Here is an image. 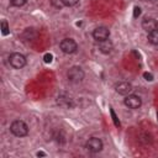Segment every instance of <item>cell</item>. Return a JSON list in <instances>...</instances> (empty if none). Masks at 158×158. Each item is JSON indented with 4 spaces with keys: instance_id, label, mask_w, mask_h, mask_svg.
<instances>
[{
    "instance_id": "obj_1",
    "label": "cell",
    "mask_w": 158,
    "mask_h": 158,
    "mask_svg": "<svg viewBox=\"0 0 158 158\" xmlns=\"http://www.w3.org/2000/svg\"><path fill=\"white\" fill-rule=\"evenodd\" d=\"M10 131L16 137H25L28 135V126L22 120H15L10 125Z\"/></svg>"
},
{
    "instance_id": "obj_2",
    "label": "cell",
    "mask_w": 158,
    "mask_h": 158,
    "mask_svg": "<svg viewBox=\"0 0 158 158\" xmlns=\"http://www.w3.org/2000/svg\"><path fill=\"white\" fill-rule=\"evenodd\" d=\"M67 78L69 81L72 83H80L83 79H84V70L80 68V67H72L68 69L67 72Z\"/></svg>"
},
{
    "instance_id": "obj_3",
    "label": "cell",
    "mask_w": 158,
    "mask_h": 158,
    "mask_svg": "<svg viewBox=\"0 0 158 158\" xmlns=\"http://www.w3.org/2000/svg\"><path fill=\"white\" fill-rule=\"evenodd\" d=\"M9 63H10V65L12 68L21 69L26 64V57L23 54H21V53H17V52L11 53L10 57H9Z\"/></svg>"
},
{
    "instance_id": "obj_4",
    "label": "cell",
    "mask_w": 158,
    "mask_h": 158,
    "mask_svg": "<svg viewBox=\"0 0 158 158\" xmlns=\"http://www.w3.org/2000/svg\"><path fill=\"white\" fill-rule=\"evenodd\" d=\"M59 47H60L62 52L65 53V54H72V53L77 52V49H78L77 42L74 40H72V38H64V40H62L60 43H59Z\"/></svg>"
},
{
    "instance_id": "obj_5",
    "label": "cell",
    "mask_w": 158,
    "mask_h": 158,
    "mask_svg": "<svg viewBox=\"0 0 158 158\" xmlns=\"http://www.w3.org/2000/svg\"><path fill=\"white\" fill-rule=\"evenodd\" d=\"M85 148L93 153H98L102 149V141L98 137H91L86 141L85 143Z\"/></svg>"
},
{
    "instance_id": "obj_6",
    "label": "cell",
    "mask_w": 158,
    "mask_h": 158,
    "mask_svg": "<svg viewBox=\"0 0 158 158\" xmlns=\"http://www.w3.org/2000/svg\"><path fill=\"white\" fill-rule=\"evenodd\" d=\"M123 104H125L128 109H133V110H136V109L141 107V105H142V100H141V98L137 96V95L128 94V95H126V98H125V100H123Z\"/></svg>"
},
{
    "instance_id": "obj_7",
    "label": "cell",
    "mask_w": 158,
    "mask_h": 158,
    "mask_svg": "<svg viewBox=\"0 0 158 158\" xmlns=\"http://www.w3.org/2000/svg\"><path fill=\"white\" fill-rule=\"evenodd\" d=\"M93 37L98 41V42H101V41H105L110 37V31L107 27L105 26H99L96 27L94 31H93Z\"/></svg>"
},
{
    "instance_id": "obj_8",
    "label": "cell",
    "mask_w": 158,
    "mask_h": 158,
    "mask_svg": "<svg viewBox=\"0 0 158 158\" xmlns=\"http://www.w3.org/2000/svg\"><path fill=\"white\" fill-rule=\"evenodd\" d=\"M142 28L147 32H152L154 30H158V21L153 17H144L142 20Z\"/></svg>"
},
{
    "instance_id": "obj_9",
    "label": "cell",
    "mask_w": 158,
    "mask_h": 158,
    "mask_svg": "<svg viewBox=\"0 0 158 158\" xmlns=\"http://www.w3.org/2000/svg\"><path fill=\"white\" fill-rule=\"evenodd\" d=\"M115 90L120 95H128L133 90V88H132V84L128 81H120L118 84H116Z\"/></svg>"
},
{
    "instance_id": "obj_10",
    "label": "cell",
    "mask_w": 158,
    "mask_h": 158,
    "mask_svg": "<svg viewBox=\"0 0 158 158\" xmlns=\"http://www.w3.org/2000/svg\"><path fill=\"white\" fill-rule=\"evenodd\" d=\"M99 48H100V52H102L104 54H109V53L112 51L114 46H112V43H111L109 40H105V41H101V42H100Z\"/></svg>"
},
{
    "instance_id": "obj_11",
    "label": "cell",
    "mask_w": 158,
    "mask_h": 158,
    "mask_svg": "<svg viewBox=\"0 0 158 158\" xmlns=\"http://www.w3.org/2000/svg\"><path fill=\"white\" fill-rule=\"evenodd\" d=\"M148 41H149V43H152L154 46H158V30L148 32Z\"/></svg>"
},
{
    "instance_id": "obj_12",
    "label": "cell",
    "mask_w": 158,
    "mask_h": 158,
    "mask_svg": "<svg viewBox=\"0 0 158 158\" xmlns=\"http://www.w3.org/2000/svg\"><path fill=\"white\" fill-rule=\"evenodd\" d=\"M9 32H10V28H9L7 21L2 20V21H1V33H2L4 36H7V35H9Z\"/></svg>"
},
{
    "instance_id": "obj_13",
    "label": "cell",
    "mask_w": 158,
    "mask_h": 158,
    "mask_svg": "<svg viewBox=\"0 0 158 158\" xmlns=\"http://www.w3.org/2000/svg\"><path fill=\"white\" fill-rule=\"evenodd\" d=\"M27 2V0H10V5L11 6H16V7H21Z\"/></svg>"
},
{
    "instance_id": "obj_14",
    "label": "cell",
    "mask_w": 158,
    "mask_h": 158,
    "mask_svg": "<svg viewBox=\"0 0 158 158\" xmlns=\"http://www.w3.org/2000/svg\"><path fill=\"white\" fill-rule=\"evenodd\" d=\"M62 1V5H64V6H75L78 2H79V0H60Z\"/></svg>"
},
{
    "instance_id": "obj_15",
    "label": "cell",
    "mask_w": 158,
    "mask_h": 158,
    "mask_svg": "<svg viewBox=\"0 0 158 158\" xmlns=\"http://www.w3.org/2000/svg\"><path fill=\"white\" fill-rule=\"evenodd\" d=\"M110 114H111V116H112V121H114L115 126H116V127H120V121H118V118H117L115 111L112 110V107H110Z\"/></svg>"
},
{
    "instance_id": "obj_16",
    "label": "cell",
    "mask_w": 158,
    "mask_h": 158,
    "mask_svg": "<svg viewBox=\"0 0 158 158\" xmlns=\"http://www.w3.org/2000/svg\"><path fill=\"white\" fill-rule=\"evenodd\" d=\"M52 58H53V56H52L51 53H46L44 57H43V59H44L46 63H51V62H52Z\"/></svg>"
},
{
    "instance_id": "obj_17",
    "label": "cell",
    "mask_w": 158,
    "mask_h": 158,
    "mask_svg": "<svg viewBox=\"0 0 158 158\" xmlns=\"http://www.w3.org/2000/svg\"><path fill=\"white\" fill-rule=\"evenodd\" d=\"M141 15V9L138 7V6H136L135 9H133V17H138Z\"/></svg>"
},
{
    "instance_id": "obj_18",
    "label": "cell",
    "mask_w": 158,
    "mask_h": 158,
    "mask_svg": "<svg viewBox=\"0 0 158 158\" xmlns=\"http://www.w3.org/2000/svg\"><path fill=\"white\" fill-rule=\"evenodd\" d=\"M143 77H144V79L146 80H148V81H151V80H153V75L151 74V73H143Z\"/></svg>"
},
{
    "instance_id": "obj_19",
    "label": "cell",
    "mask_w": 158,
    "mask_h": 158,
    "mask_svg": "<svg viewBox=\"0 0 158 158\" xmlns=\"http://www.w3.org/2000/svg\"><path fill=\"white\" fill-rule=\"evenodd\" d=\"M37 156H38V157H40V156H41V157H43V156H46V154H44L43 152H38V153H37Z\"/></svg>"
},
{
    "instance_id": "obj_20",
    "label": "cell",
    "mask_w": 158,
    "mask_h": 158,
    "mask_svg": "<svg viewBox=\"0 0 158 158\" xmlns=\"http://www.w3.org/2000/svg\"><path fill=\"white\" fill-rule=\"evenodd\" d=\"M146 1H156V0H146Z\"/></svg>"
}]
</instances>
